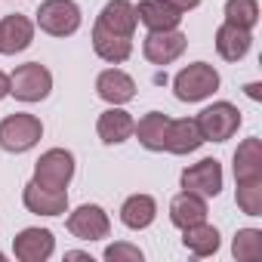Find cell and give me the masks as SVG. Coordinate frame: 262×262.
<instances>
[{
  "label": "cell",
  "mask_w": 262,
  "mask_h": 262,
  "mask_svg": "<svg viewBox=\"0 0 262 262\" xmlns=\"http://www.w3.org/2000/svg\"><path fill=\"white\" fill-rule=\"evenodd\" d=\"M40 136H43V123L34 114L16 111V114H10V117L0 120V148L10 151V155L31 151L40 142Z\"/></svg>",
  "instance_id": "1"
},
{
  "label": "cell",
  "mask_w": 262,
  "mask_h": 262,
  "mask_svg": "<svg viewBox=\"0 0 262 262\" xmlns=\"http://www.w3.org/2000/svg\"><path fill=\"white\" fill-rule=\"evenodd\" d=\"M219 90V71L207 62H191L173 77V93L179 102H204Z\"/></svg>",
  "instance_id": "2"
},
{
  "label": "cell",
  "mask_w": 262,
  "mask_h": 262,
  "mask_svg": "<svg viewBox=\"0 0 262 262\" xmlns=\"http://www.w3.org/2000/svg\"><path fill=\"white\" fill-rule=\"evenodd\" d=\"M53 90V74L40 62H25L10 74V96L19 102H40Z\"/></svg>",
  "instance_id": "3"
},
{
  "label": "cell",
  "mask_w": 262,
  "mask_h": 262,
  "mask_svg": "<svg viewBox=\"0 0 262 262\" xmlns=\"http://www.w3.org/2000/svg\"><path fill=\"white\" fill-rule=\"evenodd\" d=\"M71 176H74V155L68 148H50L34 164V179L31 182H37L43 188H53V191H65Z\"/></svg>",
  "instance_id": "4"
},
{
  "label": "cell",
  "mask_w": 262,
  "mask_h": 262,
  "mask_svg": "<svg viewBox=\"0 0 262 262\" xmlns=\"http://www.w3.org/2000/svg\"><path fill=\"white\" fill-rule=\"evenodd\" d=\"M37 25L53 37H71L80 28V7L74 0H43L37 7Z\"/></svg>",
  "instance_id": "5"
},
{
  "label": "cell",
  "mask_w": 262,
  "mask_h": 262,
  "mask_svg": "<svg viewBox=\"0 0 262 262\" xmlns=\"http://www.w3.org/2000/svg\"><path fill=\"white\" fill-rule=\"evenodd\" d=\"M198 126L204 133V142H225L237 133L241 126V111L231 102H213L210 108H204L198 117Z\"/></svg>",
  "instance_id": "6"
},
{
  "label": "cell",
  "mask_w": 262,
  "mask_h": 262,
  "mask_svg": "<svg viewBox=\"0 0 262 262\" xmlns=\"http://www.w3.org/2000/svg\"><path fill=\"white\" fill-rule=\"evenodd\" d=\"M188 47V37L179 31V28H170V31H148V37L142 40V53L151 65H170L176 62Z\"/></svg>",
  "instance_id": "7"
},
{
  "label": "cell",
  "mask_w": 262,
  "mask_h": 262,
  "mask_svg": "<svg viewBox=\"0 0 262 262\" xmlns=\"http://www.w3.org/2000/svg\"><path fill=\"white\" fill-rule=\"evenodd\" d=\"M182 188L201 198H216L222 191V164L216 158H204L182 170Z\"/></svg>",
  "instance_id": "8"
},
{
  "label": "cell",
  "mask_w": 262,
  "mask_h": 262,
  "mask_svg": "<svg viewBox=\"0 0 262 262\" xmlns=\"http://www.w3.org/2000/svg\"><path fill=\"white\" fill-rule=\"evenodd\" d=\"M68 231L74 234V237H80V241H102V237H108V231H111V219H108V213L99 207V204H83V207H77L71 216H68Z\"/></svg>",
  "instance_id": "9"
},
{
  "label": "cell",
  "mask_w": 262,
  "mask_h": 262,
  "mask_svg": "<svg viewBox=\"0 0 262 262\" xmlns=\"http://www.w3.org/2000/svg\"><path fill=\"white\" fill-rule=\"evenodd\" d=\"M56 250V237L50 228H22L13 237V253L22 262H47Z\"/></svg>",
  "instance_id": "10"
},
{
  "label": "cell",
  "mask_w": 262,
  "mask_h": 262,
  "mask_svg": "<svg viewBox=\"0 0 262 262\" xmlns=\"http://www.w3.org/2000/svg\"><path fill=\"white\" fill-rule=\"evenodd\" d=\"M204 145V133L194 117H182V120H170L167 136H164V151L170 155H191Z\"/></svg>",
  "instance_id": "11"
},
{
  "label": "cell",
  "mask_w": 262,
  "mask_h": 262,
  "mask_svg": "<svg viewBox=\"0 0 262 262\" xmlns=\"http://www.w3.org/2000/svg\"><path fill=\"white\" fill-rule=\"evenodd\" d=\"M96 93L108 105H126L136 99V80L120 68H108L96 77Z\"/></svg>",
  "instance_id": "12"
},
{
  "label": "cell",
  "mask_w": 262,
  "mask_h": 262,
  "mask_svg": "<svg viewBox=\"0 0 262 262\" xmlns=\"http://www.w3.org/2000/svg\"><path fill=\"white\" fill-rule=\"evenodd\" d=\"M22 201H25L28 213H34V216H62L68 210V191H53V188L37 185V182L25 185Z\"/></svg>",
  "instance_id": "13"
},
{
  "label": "cell",
  "mask_w": 262,
  "mask_h": 262,
  "mask_svg": "<svg viewBox=\"0 0 262 262\" xmlns=\"http://www.w3.org/2000/svg\"><path fill=\"white\" fill-rule=\"evenodd\" d=\"M34 40V25L28 16H4L0 19V53L4 56H16L22 50H28Z\"/></svg>",
  "instance_id": "14"
},
{
  "label": "cell",
  "mask_w": 262,
  "mask_h": 262,
  "mask_svg": "<svg viewBox=\"0 0 262 262\" xmlns=\"http://www.w3.org/2000/svg\"><path fill=\"white\" fill-rule=\"evenodd\" d=\"M133 126L136 120L129 117V111H123L120 105H111L108 111L99 114V123H96V133L105 145H120L133 136Z\"/></svg>",
  "instance_id": "15"
},
{
  "label": "cell",
  "mask_w": 262,
  "mask_h": 262,
  "mask_svg": "<svg viewBox=\"0 0 262 262\" xmlns=\"http://www.w3.org/2000/svg\"><path fill=\"white\" fill-rule=\"evenodd\" d=\"M102 28L120 34V37H133L139 19H136V7L129 4V0H108V4L102 7L99 19H96Z\"/></svg>",
  "instance_id": "16"
},
{
  "label": "cell",
  "mask_w": 262,
  "mask_h": 262,
  "mask_svg": "<svg viewBox=\"0 0 262 262\" xmlns=\"http://www.w3.org/2000/svg\"><path fill=\"white\" fill-rule=\"evenodd\" d=\"M234 182H262V142L256 136L244 139L234 151Z\"/></svg>",
  "instance_id": "17"
},
{
  "label": "cell",
  "mask_w": 262,
  "mask_h": 262,
  "mask_svg": "<svg viewBox=\"0 0 262 262\" xmlns=\"http://www.w3.org/2000/svg\"><path fill=\"white\" fill-rule=\"evenodd\" d=\"M93 50H96L99 59H105L111 65H120L133 53V37H120V34H114V31H108L96 22L93 25Z\"/></svg>",
  "instance_id": "18"
},
{
  "label": "cell",
  "mask_w": 262,
  "mask_h": 262,
  "mask_svg": "<svg viewBox=\"0 0 262 262\" xmlns=\"http://www.w3.org/2000/svg\"><path fill=\"white\" fill-rule=\"evenodd\" d=\"M250 43H253V34L247 28L231 25V22H222L219 31H216V53L225 62H241L250 53Z\"/></svg>",
  "instance_id": "19"
},
{
  "label": "cell",
  "mask_w": 262,
  "mask_h": 262,
  "mask_svg": "<svg viewBox=\"0 0 262 262\" xmlns=\"http://www.w3.org/2000/svg\"><path fill=\"white\" fill-rule=\"evenodd\" d=\"M207 219V198L194 194V191H179L173 201H170V222L176 228H188L194 222H204Z\"/></svg>",
  "instance_id": "20"
},
{
  "label": "cell",
  "mask_w": 262,
  "mask_h": 262,
  "mask_svg": "<svg viewBox=\"0 0 262 262\" xmlns=\"http://www.w3.org/2000/svg\"><path fill=\"white\" fill-rule=\"evenodd\" d=\"M136 19L148 28V31H170V28H179L182 22V13L173 10L164 0H142L136 7Z\"/></svg>",
  "instance_id": "21"
},
{
  "label": "cell",
  "mask_w": 262,
  "mask_h": 262,
  "mask_svg": "<svg viewBox=\"0 0 262 262\" xmlns=\"http://www.w3.org/2000/svg\"><path fill=\"white\" fill-rule=\"evenodd\" d=\"M158 216V201L151 194H129L120 207V222L133 231H142L155 222Z\"/></svg>",
  "instance_id": "22"
},
{
  "label": "cell",
  "mask_w": 262,
  "mask_h": 262,
  "mask_svg": "<svg viewBox=\"0 0 262 262\" xmlns=\"http://www.w3.org/2000/svg\"><path fill=\"white\" fill-rule=\"evenodd\" d=\"M167 126H170V117H167L164 111H148V114L133 126V133H136V139H139L142 148H148V151H164Z\"/></svg>",
  "instance_id": "23"
},
{
  "label": "cell",
  "mask_w": 262,
  "mask_h": 262,
  "mask_svg": "<svg viewBox=\"0 0 262 262\" xmlns=\"http://www.w3.org/2000/svg\"><path fill=\"white\" fill-rule=\"evenodd\" d=\"M182 244L194 256H213L219 250V231L213 225H207V219H204V222H194V225L182 228Z\"/></svg>",
  "instance_id": "24"
},
{
  "label": "cell",
  "mask_w": 262,
  "mask_h": 262,
  "mask_svg": "<svg viewBox=\"0 0 262 262\" xmlns=\"http://www.w3.org/2000/svg\"><path fill=\"white\" fill-rule=\"evenodd\" d=\"M231 253L241 262H253L262 256V231L259 228H241L231 241Z\"/></svg>",
  "instance_id": "25"
},
{
  "label": "cell",
  "mask_w": 262,
  "mask_h": 262,
  "mask_svg": "<svg viewBox=\"0 0 262 262\" xmlns=\"http://www.w3.org/2000/svg\"><path fill=\"white\" fill-rule=\"evenodd\" d=\"M225 22L253 31V25L259 22V4L256 0H228L225 4Z\"/></svg>",
  "instance_id": "26"
},
{
  "label": "cell",
  "mask_w": 262,
  "mask_h": 262,
  "mask_svg": "<svg viewBox=\"0 0 262 262\" xmlns=\"http://www.w3.org/2000/svg\"><path fill=\"white\" fill-rule=\"evenodd\" d=\"M241 213L247 216H262V182H241L234 194Z\"/></svg>",
  "instance_id": "27"
},
{
  "label": "cell",
  "mask_w": 262,
  "mask_h": 262,
  "mask_svg": "<svg viewBox=\"0 0 262 262\" xmlns=\"http://www.w3.org/2000/svg\"><path fill=\"white\" fill-rule=\"evenodd\" d=\"M105 259L108 262H142V250L133 244H111L105 250Z\"/></svg>",
  "instance_id": "28"
},
{
  "label": "cell",
  "mask_w": 262,
  "mask_h": 262,
  "mask_svg": "<svg viewBox=\"0 0 262 262\" xmlns=\"http://www.w3.org/2000/svg\"><path fill=\"white\" fill-rule=\"evenodd\" d=\"M164 4H170V7H173V10H179V13H188V10L201 7V0H164Z\"/></svg>",
  "instance_id": "29"
},
{
  "label": "cell",
  "mask_w": 262,
  "mask_h": 262,
  "mask_svg": "<svg viewBox=\"0 0 262 262\" xmlns=\"http://www.w3.org/2000/svg\"><path fill=\"white\" fill-rule=\"evenodd\" d=\"M7 96H10V74L0 71V102H4Z\"/></svg>",
  "instance_id": "30"
},
{
  "label": "cell",
  "mask_w": 262,
  "mask_h": 262,
  "mask_svg": "<svg viewBox=\"0 0 262 262\" xmlns=\"http://www.w3.org/2000/svg\"><path fill=\"white\" fill-rule=\"evenodd\" d=\"M244 90H247V96H250V99H259V83H247Z\"/></svg>",
  "instance_id": "31"
},
{
  "label": "cell",
  "mask_w": 262,
  "mask_h": 262,
  "mask_svg": "<svg viewBox=\"0 0 262 262\" xmlns=\"http://www.w3.org/2000/svg\"><path fill=\"white\" fill-rule=\"evenodd\" d=\"M0 259H4V253H0Z\"/></svg>",
  "instance_id": "32"
}]
</instances>
